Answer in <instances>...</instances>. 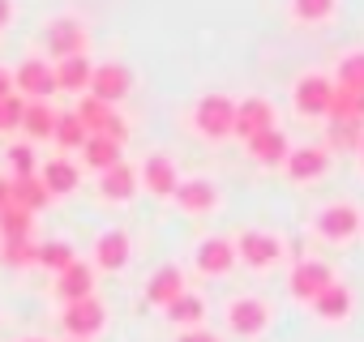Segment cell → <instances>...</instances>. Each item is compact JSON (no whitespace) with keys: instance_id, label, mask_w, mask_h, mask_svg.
<instances>
[{"instance_id":"obj_5","label":"cell","mask_w":364,"mask_h":342,"mask_svg":"<svg viewBox=\"0 0 364 342\" xmlns=\"http://www.w3.org/2000/svg\"><path fill=\"white\" fill-rule=\"evenodd\" d=\"M360 227H364V219H360V210H355V206H347V202H338V206H326V210L317 214V231H321L326 240H334V244L351 240Z\"/></svg>"},{"instance_id":"obj_35","label":"cell","mask_w":364,"mask_h":342,"mask_svg":"<svg viewBox=\"0 0 364 342\" xmlns=\"http://www.w3.org/2000/svg\"><path fill=\"white\" fill-rule=\"evenodd\" d=\"M291 13L300 22H326L334 13V0H291Z\"/></svg>"},{"instance_id":"obj_33","label":"cell","mask_w":364,"mask_h":342,"mask_svg":"<svg viewBox=\"0 0 364 342\" xmlns=\"http://www.w3.org/2000/svg\"><path fill=\"white\" fill-rule=\"evenodd\" d=\"M338 86L343 90H364V52H351L338 60Z\"/></svg>"},{"instance_id":"obj_18","label":"cell","mask_w":364,"mask_h":342,"mask_svg":"<svg viewBox=\"0 0 364 342\" xmlns=\"http://www.w3.org/2000/svg\"><path fill=\"white\" fill-rule=\"evenodd\" d=\"M133 189H137V171H133L124 158H120L116 167H107V171H103V180H99V193L112 197V202H129Z\"/></svg>"},{"instance_id":"obj_3","label":"cell","mask_w":364,"mask_h":342,"mask_svg":"<svg viewBox=\"0 0 364 342\" xmlns=\"http://www.w3.org/2000/svg\"><path fill=\"white\" fill-rule=\"evenodd\" d=\"M232 248H236V257H240L245 265H253V270H266V265H274V261L283 257V244H279V236H270V231H245Z\"/></svg>"},{"instance_id":"obj_40","label":"cell","mask_w":364,"mask_h":342,"mask_svg":"<svg viewBox=\"0 0 364 342\" xmlns=\"http://www.w3.org/2000/svg\"><path fill=\"white\" fill-rule=\"evenodd\" d=\"M14 206V180H5V176H0V214H5Z\"/></svg>"},{"instance_id":"obj_38","label":"cell","mask_w":364,"mask_h":342,"mask_svg":"<svg viewBox=\"0 0 364 342\" xmlns=\"http://www.w3.org/2000/svg\"><path fill=\"white\" fill-rule=\"evenodd\" d=\"M9 167L18 171V176H35V150L31 145H14L9 150Z\"/></svg>"},{"instance_id":"obj_31","label":"cell","mask_w":364,"mask_h":342,"mask_svg":"<svg viewBox=\"0 0 364 342\" xmlns=\"http://www.w3.org/2000/svg\"><path fill=\"white\" fill-rule=\"evenodd\" d=\"M0 240H31V214L9 206L5 214H0Z\"/></svg>"},{"instance_id":"obj_11","label":"cell","mask_w":364,"mask_h":342,"mask_svg":"<svg viewBox=\"0 0 364 342\" xmlns=\"http://www.w3.org/2000/svg\"><path fill=\"white\" fill-rule=\"evenodd\" d=\"M228 321H232V329H236L240 338H257V333L266 329V321H270V308H266L262 299L245 295V299H236V304L228 308Z\"/></svg>"},{"instance_id":"obj_39","label":"cell","mask_w":364,"mask_h":342,"mask_svg":"<svg viewBox=\"0 0 364 342\" xmlns=\"http://www.w3.org/2000/svg\"><path fill=\"white\" fill-rule=\"evenodd\" d=\"M176 342H219V338H215L210 329H185V333L176 338Z\"/></svg>"},{"instance_id":"obj_21","label":"cell","mask_w":364,"mask_h":342,"mask_svg":"<svg viewBox=\"0 0 364 342\" xmlns=\"http://www.w3.org/2000/svg\"><path fill=\"white\" fill-rule=\"evenodd\" d=\"M95 261H99L103 270H124V265H129V236H124V231H107V236H99V244H95Z\"/></svg>"},{"instance_id":"obj_17","label":"cell","mask_w":364,"mask_h":342,"mask_svg":"<svg viewBox=\"0 0 364 342\" xmlns=\"http://www.w3.org/2000/svg\"><path fill=\"white\" fill-rule=\"evenodd\" d=\"M249 154H253L257 162H266V167H279V162L291 154V145H287L283 128H266V133L249 137Z\"/></svg>"},{"instance_id":"obj_13","label":"cell","mask_w":364,"mask_h":342,"mask_svg":"<svg viewBox=\"0 0 364 342\" xmlns=\"http://www.w3.org/2000/svg\"><path fill=\"white\" fill-rule=\"evenodd\" d=\"M326 162H330V158H326V150H321V145H300V150H291V154L283 158L287 176H291V180H300V184H304V180H317L321 171H326Z\"/></svg>"},{"instance_id":"obj_15","label":"cell","mask_w":364,"mask_h":342,"mask_svg":"<svg viewBox=\"0 0 364 342\" xmlns=\"http://www.w3.org/2000/svg\"><path fill=\"white\" fill-rule=\"evenodd\" d=\"M90 291H95V274H90V265L73 261V265H65V270H60V278H56V295H60L65 304L86 299Z\"/></svg>"},{"instance_id":"obj_37","label":"cell","mask_w":364,"mask_h":342,"mask_svg":"<svg viewBox=\"0 0 364 342\" xmlns=\"http://www.w3.org/2000/svg\"><path fill=\"white\" fill-rule=\"evenodd\" d=\"M22 111H26V99H22V94H9V99H0V133H9V128H22Z\"/></svg>"},{"instance_id":"obj_6","label":"cell","mask_w":364,"mask_h":342,"mask_svg":"<svg viewBox=\"0 0 364 342\" xmlns=\"http://www.w3.org/2000/svg\"><path fill=\"white\" fill-rule=\"evenodd\" d=\"M266 128H274V107H270L266 99H245V103H236L232 133H236L240 141H249V137H257V133H266Z\"/></svg>"},{"instance_id":"obj_9","label":"cell","mask_w":364,"mask_h":342,"mask_svg":"<svg viewBox=\"0 0 364 342\" xmlns=\"http://www.w3.org/2000/svg\"><path fill=\"white\" fill-rule=\"evenodd\" d=\"M330 94H334V82H330V77L309 73V77L296 82V107H300L304 116H326V111H330Z\"/></svg>"},{"instance_id":"obj_1","label":"cell","mask_w":364,"mask_h":342,"mask_svg":"<svg viewBox=\"0 0 364 342\" xmlns=\"http://www.w3.org/2000/svg\"><path fill=\"white\" fill-rule=\"evenodd\" d=\"M77 120L86 124L90 137H112V141H120V145H124V137H129V124L116 116V107H112V103H99L95 94H86V99L77 103Z\"/></svg>"},{"instance_id":"obj_12","label":"cell","mask_w":364,"mask_h":342,"mask_svg":"<svg viewBox=\"0 0 364 342\" xmlns=\"http://www.w3.org/2000/svg\"><path fill=\"white\" fill-rule=\"evenodd\" d=\"M14 86L35 103V99H48V94H56V73H52V65H43V60H26L22 69H18V77H14Z\"/></svg>"},{"instance_id":"obj_20","label":"cell","mask_w":364,"mask_h":342,"mask_svg":"<svg viewBox=\"0 0 364 342\" xmlns=\"http://www.w3.org/2000/svg\"><path fill=\"white\" fill-rule=\"evenodd\" d=\"M176 295H185V278H180V270H176V265H163V270L150 278L146 299H150V304H159V308H167Z\"/></svg>"},{"instance_id":"obj_4","label":"cell","mask_w":364,"mask_h":342,"mask_svg":"<svg viewBox=\"0 0 364 342\" xmlns=\"http://www.w3.org/2000/svg\"><path fill=\"white\" fill-rule=\"evenodd\" d=\"M129 86H133V77H129L124 65H95L86 90H90L99 103H120V99L129 94Z\"/></svg>"},{"instance_id":"obj_24","label":"cell","mask_w":364,"mask_h":342,"mask_svg":"<svg viewBox=\"0 0 364 342\" xmlns=\"http://www.w3.org/2000/svg\"><path fill=\"white\" fill-rule=\"evenodd\" d=\"M326 116H330V120H360V124H364V90H343V86H334Z\"/></svg>"},{"instance_id":"obj_23","label":"cell","mask_w":364,"mask_h":342,"mask_svg":"<svg viewBox=\"0 0 364 342\" xmlns=\"http://www.w3.org/2000/svg\"><path fill=\"white\" fill-rule=\"evenodd\" d=\"M90 60L86 56H65L52 73H56V90H86L90 86Z\"/></svg>"},{"instance_id":"obj_28","label":"cell","mask_w":364,"mask_h":342,"mask_svg":"<svg viewBox=\"0 0 364 342\" xmlns=\"http://www.w3.org/2000/svg\"><path fill=\"white\" fill-rule=\"evenodd\" d=\"M22 128H26L31 137H52V128H56V111H52L43 99H35V103H26V111H22Z\"/></svg>"},{"instance_id":"obj_27","label":"cell","mask_w":364,"mask_h":342,"mask_svg":"<svg viewBox=\"0 0 364 342\" xmlns=\"http://www.w3.org/2000/svg\"><path fill=\"white\" fill-rule=\"evenodd\" d=\"M82 154H86V162H90L95 171H107V167L120 162V141H112V137H86Z\"/></svg>"},{"instance_id":"obj_10","label":"cell","mask_w":364,"mask_h":342,"mask_svg":"<svg viewBox=\"0 0 364 342\" xmlns=\"http://www.w3.org/2000/svg\"><path fill=\"white\" fill-rule=\"evenodd\" d=\"M330 282H334V274H330L326 261H300L291 270V295L296 299H317Z\"/></svg>"},{"instance_id":"obj_43","label":"cell","mask_w":364,"mask_h":342,"mask_svg":"<svg viewBox=\"0 0 364 342\" xmlns=\"http://www.w3.org/2000/svg\"><path fill=\"white\" fill-rule=\"evenodd\" d=\"M360 150H364V141H360Z\"/></svg>"},{"instance_id":"obj_41","label":"cell","mask_w":364,"mask_h":342,"mask_svg":"<svg viewBox=\"0 0 364 342\" xmlns=\"http://www.w3.org/2000/svg\"><path fill=\"white\" fill-rule=\"evenodd\" d=\"M9 94H14V77L0 69V99H9Z\"/></svg>"},{"instance_id":"obj_34","label":"cell","mask_w":364,"mask_h":342,"mask_svg":"<svg viewBox=\"0 0 364 342\" xmlns=\"http://www.w3.org/2000/svg\"><path fill=\"white\" fill-rule=\"evenodd\" d=\"M77 257H73V248L69 244H60V240H52V244H39V265H48V270H65V265H73Z\"/></svg>"},{"instance_id":"obj_14","label":"cell","mask_w":364,"mask_h":342,"mask_svg":"<svg viewBox=\"0 0 364 342\" xmlns=\"http://www.w3.org/2000/svg\"><path fill=\"white\" fill-rule=\"evenodd\" d=\"M171 197H176L180 210H189V214H206V210H215V202H219V193H215L210 180H180Z\"/></svg>"},{"instance_id":"obj_19","label":"cell","mask_w":364,"mask_h":342,"mask_svg":"<svg viewBox=\"0 0 364 342\" xmlns=\"http://www.w3.org/2000/svg\"><path fill=\"white\" fill-rule=\"evenodd\" d=\"M48 202H52V193H48V184H43L39 176H14V206H18V210L35 214V210H43Z\"/></svg>"},{"instance_id":"obj_16","label":"cell","mask_w":364,"mask_h":342,"mask_svg":"<svg viewBox=\"0 0 364 342\" xmlns=\"http://www.w3.org/2000/svg\"><path fill=\"white\" fill-rule=\"evenodd\" d=\"M141 180H146V189L154 193V197H171L176 193V167H171V158H163V154H150L146 158V167H141Z\"/></svg>"},{"instance_id":"obj_8","label":"cell","mask_w":364,"mask_h":342,"mask_svg":"<svg viewBox=\"0 0 364 342\" xmlns=\"http://www.w3.org/2000/svg\"><path fill=\"white\" fill-rule=\"evenodd\" d=\"M82 48H86V31H82V22H73V18H56V22L48 26V52H52L56 60H65V56H82Z\"/></svg>"},{"instance_id":"obj_26","label":"cell","mask_w":364,"mask_h":342,"mask_svg":"<svg viewBox=\"0 0 364 342\" xmlns=\"http://www.w3.org/2000/svg\"><path fill=\"white\" fill-rule=\"evenodd\" d=\"M313 308H317L326 321H338V316H347V312H351V291H347L343 282H330V287L313 299Z\"/></svg>"},{"instance_id":"obj_25","label":"cell","mask_w":364,"mask_h":342,"mask_svg":"<svg viewBox=\"0 0 364 342\" xmlns=\"http://www.w3.org/2000/svg\"><path fill=\"white\" fill-rule=\"evenodd\" d=\"M39 180H43V184H48V193L56 197V193H73L82 176H77V167H73V162H65V158H52V162L43 167V176H39Z\"/></svg>"},{"instance_id":"obj_36","label":"cell","mask_w":364,"mask_h":342,"mask_svg":"<svg viewBox=\"0 0 364 342\" xmlns=\"http://www.w3.org/2000/svg\"><path fill=\"white\" fill-rule=\"evenodd\" d=\"M364 137H360V120H334L330 124V145H338V150H351V145H360Z\"/></svg>"},{"instance_id":"obj_32","label":"cell","mask_w":364,"mask_h":342,"mask_svg":"<svg viewBox=\"0 0 364 342\" xmlns=\"http://www.w3.org/2000/svg\"><path fill=\"white\" fill-rule=\"evenodd\" d=\"M0 257L9 265H35L39 261V244L35 240H0Z\"/></svg>"},{"instance_id":"obj_22","label":"cell","mask_w":364,"mask_h":342,"mask_svg":"<svg viewBox=\"0 0 364 342\" xmlns=\"http://www.w3.org/2000/svg\"><path fill=\"white\" fill-rule=\"evenodd\" d=\"M232 265H236V248L228 240H206L198 248V270L202 274H228Z\"/></svg>"},{"instance_id":"obj_29","label":"cell","mask_w":364,"mask_h":342,"mask_svg":"<svg viewBox=\"0 0 364 342\" xmlns=\"http://www.w3.org/2000/svg\"><path fill=\"white\" fill-rule=\"evenodd\" d=\"M52 137L65 145V150H73V145H86V124L77 120V111H69V116H56V128H52Z\"/></svg>"},{"instance_id":"obj_7","label":"cell","mask_w":364,"mask_h":342,"mask_svg":"<svg viewBox=\"0 0 364 342\" xmlns=\"http://www.w3.org/2000/svg\"><path fill=\"white\" fill-rule=\"evenodd\" d=\"M103 304L95 299V295H86V299H73L69 308H65V329L73 333V338H90V333H99L103 329Z\"/></svg>"},{"instance_id":"obj_42","label":"cell","mask_w":364,"mask_h":342,"mask_svg":"<svg viewBox=\"0 0 364 342\" xmlns=\"http://www.w3.org/2000/svg\"><path fill=\"white\" fill-rule=\"evenodd\" d=\"M9 18H14V5H9V0H0V31L9 26Z\"/></svg>"},{"instance_id":"obj_2","label":"cell","mask_w":364,"mask_h":342,"mask_svg":"<svg viewBox=\"0 0 364 342\" xmlns=\"http://www.w3.org/2000/svg\"><path fill=\"white\" fill-rule=\"evenodd\" d=\"M232 120H236V103H232L228 94H206V99L198 103V111H193L198 133H202V137H210V141L232 137Z\"/></svg>"},{"instance_id":"obj_30","label":"cell","mask_w":364,"mask_h":342,"mask_svg":"<svg viewBox=\"0 0 364 342\" xmlns=\"http://www.w3.org/2000/svg\"><path fill=\"white\" fill-rule=\"evenodd\" d=\"M167 312H171V321H176V325H198V321H202V312H206V304H202L198 295H189V291H185V295H176V299L167 304Z\"/></svg>"}]
</instances>
